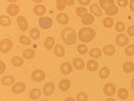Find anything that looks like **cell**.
Masks as SVG:
<instances>
[{"label": "cell", "mask_w": 134, "mask_h": 101, "mask_svg": "<svg viewBox=\"0 0 134 101\" xmlns=\"http://www.w3.org/2000/svg\"><path fill=\"white\" fill-rule=\"evenodd\" d=\"M95 37H96V31L90 27L81 28L78 31V38L83 43H88L92 41Z\"/></svg>", "instance_id": "cell-1"}, {"label": "cell", "mask_w": 134, "mask_h": 101, "mask_svg": "<svg viewBox=\"0 0 134 101\" xmlns=\"http://www.w3.org/2000/svg\"><path fill=\"white\" fill-rule=\"evenodd\" d=\"M63 41L68 46L75 44L77 40V33L72 28H65L62 31L61 33Z\"/></svg>", "instance_id": "cell-2"}, {"label": "cell", "mask_w": 134, "mask_h": 101, "mask_svg": "<svg viewBox=\"0 0 134 101\" xmlns=\"http://www.w3.org/2000/svg\"><path fill=\"white\" fill-rule=\"evenodd\" d=\"M13 46H14V43L9 38H4V40H2L1 42H0V50H1V53L3 54L8 53L13 48Z\"/></svg>", "instance_id": "cell-3"}, {"label": "cell", "mask_w": 134, "mask_h": 101, "mask_svg": "<svg viewBox=\"0 0 134 101\" xmlns=\"http://www.w3.org/2000/svg\"><path fill=\"white\" fill-rule=\"evenodd\" d=\"M45 78H46V74L42 70H34L31 74V80L36 82H41L45 80Z\"/></svg>", "instance_id": "cell-4"}, {"label": "cell", "mask_w": 134, "mask_h": 101, "mask_svg": "<svg viewBox=\"0 0 134 101\" xmlns=\"http://www.w3.org/2000/svg\"><path fill=\"white\" fill-rule=\"evenodd\" d=\"M53 24V20L50 17H40L38 19V25L43 30H48Z\"/></svg>", "instance_id": "cell-5"}, {"label": "cell", "mask_w": 134, "mask_h": 101, "mask_svg": "<svg viewBox=\"0 0 134 101\" xmlns=\"http://www.w3.org/2000/svg\"><path fill=\"white\" fill-rule=\"evenodd\" d=\"M103 92H104V94H105V96H107V97H111V96L114 95L116 92L115 85L111 82L107 83L103 88Z\"/></svg>", "instance_id": "cell-6"}, {"label": "cell", "mask_w": 134, "mask_h": 101, "mask_svg": "<svg viewBox=\"0 0 134 101\" xmlns=\"http://www.w3.org/2000/svg\"><path fill=\"white\" fill-rule=\"evenodd\" d=\"M26 89V84L23 81H19L13 85L12 87V91L14 94H21L23 92H24Z\"/></svg>", "instance_id": "cell-7"}, {"label": "cell", "mask_w": 134, "mask_h": 101, "mask_svg": "<svg viewBox=\"0 0 134 101\" xmlns=\"http://www.w3.org/2000/svg\"><path fill=\"white\" fill-rule=\"evenodd\" d=\"M16 21H17V24H18L19 28L21 31H26L29 28V23H28L27 20L24 16L23 15H19L17 17L16 19Z\"/></svg>", "instance_id": "cell-8"}, {"label": "cell", "mask_w": 134, "mask_h": 101, "mask_svg": "<svg viewBox=\"0 0 134 101\" xmlns=\"http://www.w3.org/2000/svg\"><path fill=\"white\" fill-rule=\"evenodd\" d=\"M115 43L119 47H125L129 43V38L124 33H120L115 38Z\"/></svg>", "instance_id": "cell-9"}, {"label": "cell", "mask_w": 134, "mask_h": 101, "mask_svg": "<svg viewBox=\"0 0 134 101\" xmlns=\"http://www.w3.org/2000/svg\"><path fill=\"white\" fill-rule=\"evenodd\" d=\"M55 91V84L53 82H47L43 87V94L46 97L51 96Z\"/></svg>", "instance_id": "cell-10"}, {"label": "cell", "mask_w": 134, "mask_h": 101, "mask_svg": "<svg viewBox=\"0 0 134 101\" xmlns=\"http://www.w3.org/2000/svg\"><path fill=\"white\" fill-rule=\"evenodd\" d=\"M94 23V15L90 13H86L81 16V23L84 25H90Z\"/></svg>", "instance_id": "cell-11"}, {"label": "cell", "mask_w": 134, "mask_h": 101, "mask_svg": "<svg viewBox=\"0 0 134 101\" xmlns=\"http://www.w3.org/2000/svg\"><path fill=\"white\" fill-rule=\"evenodd\" d=\"M72 64H71L68 62H65V63H63L61 65H60V72H62L63 74H70L71 72H72Z\"/></svg>", "instance_id": "cell-12"}, {"label": "cell", "mask_w": 134, "mask_h": 101, "mask_svg": "<svg viewBox=\"0 0 134 101\" xmlns=\"http://www.w3.org/2000/svg\"><path fill=\"white\" fill-rule=\"evenodd\" d=\"M7 14L11 16H16L19 14V12H20V8L19 6L15 5V4H11L7 6Z\"/></svg>", "instance_id": "cell-13"}, {"label": "cell", "mask_w": 134, "mask_h": 101, "mask_svg": "<svg viewBox=\"0 0 134 101\" xmlns=\"http://www.w3.org/2000/svg\"><path fill=\"white\" fill-rule=\"evenodd\" d=\"M90 12L95 16L99 17L102 15V10H101V7L98 4H92V5L90 6Z\"/></svg>", "instance_id": "cell-14"}, {"label": "cell", "mask_w": 134, "mask_h": 101, "mask_svg": "<svg viewBox=\"0 0 134 101\" xmlns=\"http://www.w3.org/2000/svg\"><path fill=\"white\" fill-rule=\"evenodd\" d=\"M72 66L76 70L81 71V70H82L86 65H85V63H84L83 59L77 57V58H74L72 60Z\"/></svg>", "instance_id": "cell-15"}, {"label": "cell", "mask_w": 134, "mask_h": 101, "mask_svg": "<svg viewBox=\"0 0 134 101\" xmlns=\"http://www.w3.org/2000/svg\"><path fill=\"white\" fill-rule=\"evenodd\" d=\"M14 81H15V79L12 75H5L1 78V83L4 86H11L14 84Z\"/></svg>", "instance_id": "cell-16"}, {"label": "cell", "mask_w": 134, "mask_h": 101, "mask_svg": "<svg viewBox=\"0 0 134 101\" xmlns=\"http://www.w3.org/2000/svg\"><path fill=\"white\" fill-rule=\"evenodd\" d=\"M58 88L61 91H67L71 88V81L68 79H63L58 84Z\"/></svg>", "instance_id": "cell-17"}, {"label": "cell", "mask_w": 134, "mask_h": 101, "mask_svg": "<svg viewBox=\"0 0 134 101\" xmlns=\"http://www.w3.org/2000/svg\"><path fill=\"white\" fill-rule=\"evenodd\" d=\"M57 21L60 24L65 25L69 23V16L66 14H64V13H58L57 15Z\"/></svg>", "instance_id": "cell-18"}, {"label": "cell", "mask_w": 134, "mask_h": 101, "mask_svg": "<svg viewBox=\"0 0 134 101\" xmlns=\"http://www.w3.org/2000/svg\"><path fill=\"white\" fill-rule=\"evenodd\" d=\"M98 66H99L98 63L95 59L88 60L87 62V64H86V67H87V69L90 72H96L98 69Z\"/></svg>", "instance_id": "cell-19"}, {"label": "cell", "mask_w": 134, "mask_h": 101, "mask_svg": "<svg viewBox=\"0 0 134 101\" xmlns=\"http://www.w3.org/2000/svg\"><path fill=\"white\" fill-rule=\"evenodd\" d=\"M115 47L113 46V45H107L103 48V53L105 54L107 57H112L115 54Z\"/></svg>", "instance_id": "cell-20"}, {"label": "cell", "mask_w": 134, "mask_h": 101, "mask_svg": "<svg viewBox=\"0 0 134 101\" xmlns=\"http://www.w3.org/2000/svg\"><path fill=\"white\" fill-rule=\"evenodd\" d=\"M105 14H107V15L114 16V15H115V14L118 13L119 8H118V6L116 5L113 4V5H109L108 7H107V9H105Z\"/></svg>", "instance_id": "cell-21"}, {"label": "cell", "mask_w": 134, "mask_h": 101, "mask_svg": "<svg viewBox=\"0 0 134 101\" xmlns=\"http://www.w3.org/2000/svg\"><path fill=\"white\" fill-rule=\"evenodd\" d=\"M54 54H55L57 57H63L64 55V54H65L64 48L61 44L55 45V47L54 48Z\"/></svg>", "instance_id": "cell-22"}, {"label": "cell", "mask_w": 134, "mask_h": 101, "mask_svg": "<svg viewBox=\"0 0 134 101\" xmlns=\"http://www.w3.org/2000/svg\"><path fill=\"white\" fill-rule=\"evenodd\" d=\"M122 70L126 74H131L134 71V64L131 61H127L122 64Z\"/></svg>", "instance_id": "cell-23"}, {"label": "cell", "mask_w": 134, "mask_h": 101, "mask_svg": "<svg viewBox=\"0 0 134 101\" xmlns=\"http://www.w3.org/2000/svg\"><path fill=\"white\" fill-rule=\"evenodd\" d=\"M35 55H36L35 50H33V49H31V48L25 49V50H23V58H25V59H27V60L34 58V57H35Z\"/></svg>", "instance_id": "cell-24"}, {"label": "cell", "mask_w": 134, "mask_h": 101, "mask_svg": "<svg viewBox=\"0 0 134 101\" xmlns=\"http://www.w3.org/2000/svg\"><path fill=\"white\" fill-rule=\"evenodd\" d=\"M46 7H45L44 5H37L34 6V8H33V12H34V14H36V15H38V16H41L43 15V14L46 13Z\"/></svg>", "instance_id": "cell-25"}, {"label": "cell", "mask_w": 134, "mask_h": 101, "mask_svg": "<svg viewBox=\"0 0 134 101\" xmlns=\"http://www.w3.org/2000/svg\"><path fill=\"white\" fill-rule=\"evenodd\" d=\"M54 45H55V38L53 37H47L46 40H45L44 47L47 50H51V49L54 48Z\"/></svg>", "instance_id": "cell-26"}, {"label": "cell", "mask_w": 134, "mask_h": 101, "mask_svg": "<svg viewBox=\"0 0 134 101\" xmlns=\"http://www.w3.org/2000/svg\"><path fill=\"white\" fill-rule=\"evenodd\" d=\"M117 96L120 99H122V100H125L128 98L129 97V92L127 91L125 88H120V89L117 91Z\"/></svg>", "instance_id": "cell-27"}, {"label": "cell", "mask_w": 134, "mask_h": 101, "mask_svg": "<svg viewBox=\"0 0 134 101\" xmlns=\"http://www.w3.org/2000/svg\"><path fill=\"white\" fill-rule=\"evenodd\" d=\"M98 75L99 77H100L101 79H103V80H105V79L108 78L109 75H110V70L108 67H107V66H104L100 69L98 72Z\"/></svg>", "instance_id": "cell-28"}, {"label": "cell", "mask_w": 134, "mask_h": 101, "mask_svg": "<svg viewBox=\"0 0 134 101\" xmlns=\"http://www.w3.org/2000/svg\"><path fill=\"white\" fill-rule=\"evenodd\" d=\"M11 63H12V64L14 67H21L23 64V63H24V60H23V58H21V57H14L11 60Z\"/></svg>", "instance_id": "cell-29"}, {"label": "cell", "mask_w": 134, "mask_h": 101, "mask_svg": "<svg viewBox=\"0 0 134 101\" xmlns=\"http://www.w3.org/2000/svg\"><path fill=\"white\" fill-rule=\"evenodd\" d=\"M102 55V51L100 50L98 48H91L90 51V55L92 57V58H98V57H101Z\"/></svg>", "instance_id": "cell-30"}, {"label": "cell", "mask_w": 134, "mask_h": 101, "mask_svg": "<svg viewBox=\"0 0 134 101\" xmlns=\"http://www.w3.org/2000/svg\"><path fill=\"white\" fill-rule=\"evenodd\" d=\"M30 37H31L33 40H38L40 37V30H38L37 28H32L30 30Z\"/></svg>", "instance_id": "cell-31"}, {"label": "cell", "mask_w": 134, "mask_h": 101, "mask_svg": "<svg viewBox=\"0 0 134 101\" xmlns=\"http://www.w3.org/2000/svg\"><path fill=\"white\" fill-rule=\"evenodd\" d=\"M41 96V91L40 89H32L30 92V98L31 99H38Z\"/></svg>", "instance_id": "cell-32"}, {"label": "cell", "mask_w": 134, "mask_h": 101, "mask_svg": "<svg viewBox=\"0 0 134 101\" xmlns=\"http://www.w3.org/2000/svg\"><path fill=\"white\" fill-rule=\"evenodd\" d=\"M114 19L111 16L107 17V18H105L103 20V25L105 28H112L114 26Z\"/></svg>", "instance_id": "cell-33"}, {"label": "cell", "mask_w": 134, "mask_h": 101, "mask_svg": "<svg viewBox=\"0 0 134 101\" xmlns=\"http://www.w3.org/2000/svg\"><path fill=\"white\" fill-rule=\"evenodd\" d=\"M114 4V0H99V6H100L102 9L105 10L107 7H108L109 5Z\"/></svg>", "instance_id": "cell-34"}, {"label": "cell", "mask_w": 134, "mask_h": 101, "mask_svg": "<svg viewBox=\"0 0 134 101\" xmlns=\"http://www.w3.org/2000/svg\"><path fill=\"white\" fill-rule=\"evenodd\" d=\"M0 23L3 27H6L11 24V19L9 16L7 15H1L0 18Z\"/></svg>", "instance_id": "cell-35"}, {"label": "cell", "mask_w": 134, "mask_h": 101, "mask_svg": "<svg viewBox=\"0 0 134 101\" xmlns=\"http://www.w3.org/2000/svg\"><path fill=\"white\" fill-rule=\"evenodd\" d=\"M114 28H115L116 31L119 32V33H122V31H125V24L122 23V21H118V23H115Z\"/></svg>", "instance_id": "cell-36"}, {"label": "cell", "mask_w": 134, "mask_h": 101, "mask_svg": "<svg viewBox=\"0 0 134 101\" xmlns=\"http://www.w3.org/2000/svg\"><path fill=\"white\" fill-rule=\"evenodd\" d=\"M19 41H20L21 44H23V45H31V38H30L29 37H27V36H25V35L20 36V38H19Z\"/></svg>", "instance_id": "cell-37"}, {"label": "cell", "mask_w": 134, "mask_h": 101, "mask_svg": "<svg viewBox=\"0 0 134 101\" xmlns=\"http://www.w3.org/2000/svg\"><path fill=\"white\" fill-rule=\"evenodd\" d=\"M75 13H76L77 16L81 18V16H82L84 14L88 13V9L84 7V6H79V7H77L76 9H75Z\"/></svg>", "instance_id": "cell-38"}, {"label": "cell", "mask_w": 134, "mask_h": 101, "mask_svg": "<svg viewBox=\"0 0 134 101\" xmlns=\"http://www.w3.org/2000/svg\"><path fill=\"white\" fill-rule=\"evenodd\" d=\"M78 53L81 54V55H85L88 53V47L85 44H80L77 48Z\"/></svg>", "instance_id": "cell-39"}, {"label": "cell", "mask_w": 134, "mask_h": 101, "mask_svg": "<svg viewBox=\"0 0 134 101\" xmlns=\"http://www.w3.org/2000/svg\"><path fill=\"white\" fill-rule=\"evenodd\" d=\"M66 0H57V9L63 11L66 6Z\"/></svg>", "instance_id": "cell-40"}, {"label": "cell", "mask_w": 134, "mask_h": 101, "mask_svg": "<svg viewBox=\"0 0 134 101\" xmlns=\"http://www.w3.org/2000/svg\"><path fill=\"white\" fill-rule=\"evenodd\" d=\"M124 53L129 57H132L134 55V45H129L124 49Z\"/></svg>", "instance_id": "cell-41"}, {"label": "cell", "mask_w": 134, "mask_h": 101, "mask_svg": "<svg viewBox=\"0 0 134 101\" xmlns=\"http://www.w3.org/2000/svg\"><path fill=\"white\" fill-rule=\"evenodd\" d=\"M76 99L78 101H87L88 100V94L86 92H80L77 94Z\"/></svg>", "instance_id": "cell-42"}, {"label": "cell", "mask_w": 134, "mask_h": 101, "mask_svg": "<svg viewBox=\"0 0 134 101\" xmlns=\"http://www.w3.org/2000/svg\"><path fill=\"white\" fill-rule=\"evenodd\" d=\"M126 31L128 36H130V37H134V25H131V26L128 27Z\"/></svg>", "instance_id": "cell-43"}, {"label": "cell", "mask_w": 134, "mask_h": 101, "mask_svg": "<svg viewBox=\"0 0 134 101\" xmlns=\"http://www.w3.org/2000/svg\"><path fill=\"white\" fill-rule=\"evenodd\" d=\"M117 5L120 7H126L128 5V0H117Z\"/></svg>", "instance_id": "cell-44"}, {"label": "cell", "mask_w": 134, "mask_h": 101, "mask_svg": "<svg viewBox=\"0 0 134 101\" xmlns=\"http://www.w3.org/2000/svg\"><path fill=\"white\" fill-rule=\"evenodd\" d=\"M6 69V65L5 64V62L4 61H1L0 62V74H4V72L5 71Z\"/></svg>", "instance_id": "cell-45"}, {"label": "cell", "mask_w": 134, "mask_h": 101, "mask_svg": "<svg viewBox=\"0 0 134 101\" xmlns=\"http://www.w3.org/2000/svg\"><path fill=\"white\" fill-rule=\"evenodd\" d=\"M79 3L80 5H81L82 6L88 5L90 4V0H79Z\"/></svg>", "instance_id": "cell-46"}, {"label": "cell", "mask_w": 134, "mask_h": 101, "mask_svg": "<svg viewBox=\"0 0 134 101\" xmlns=\"http://www.w3.org/2000/svg\"><path fill=\"white\" fill-rule=\"evenodd\" d=\"M130 9H131V11H132V12H134V0H130Z\"/></svg>", "instance_id": "cell-47"}, {"label": "cell", "mask_w": 134, "mask_h": 101, "mask_svg": "<svg viewBox=\"0 0 134 101\" xmlns=\"http://www.w3.org/2000/svg\"><path fill=\"white\" fill-rule=\"evenodd\" d=\"M74 4V0H66V5L67 6H71Z\"/></svg>", "instance_id": "cell-48"}, {"label": "cell", "mask_w": 134, "mask_h": 101, "mask_svg": "<svg viewBox=\"0 0 134 101\" xmlns=\"http://www.w3.org/2000/svg\"><path fill=\"white\" fill-rule=\"evenodd\" d=\"M74 100H75V98H72V97H69V98H65V101H74Z\"/></svg>", "instance_id": "cell-49"}, {"label": "cell", "mask_w": 134, "mask_h": 101, "mask_svg": "<svg viewBox=\"0 0 134 101\" xmlns=\"http://www.w3.org/2000/svg\"><path fill=\"white\" fill-rule=\"evenodd\" d=\"M131 88H132V89L134 91V78L131 79Z\"/></svg>", "instance_id": "cell-50"}, {"label": "cell", "mask_w": 134, "mask_h": 101, "mask_svg": "<svg viewBox=\"0 0 134 101\" xmlns=\"http://www.w3.org/2000/svg\"><path fill=\"white\" fill-rule=\"evenodd\" d=\"M32 1L34 2V3H37V4H40L41 3V2L43 1V0H32Z\"/></svg>", "instance_id": "cell-51"}, {"label": "cell", "mask_w": 134, "mask_h": 101, "mask_svg": "<svg viewBox=\"0 0 134 101\" xmlns=\"http://www.w3.org/2000/svg\"><path fill=\"white\" fill-rule=\"evenodd\" d=\"M7 1H9L10 3H15V2H17L18 0H7Z\"/></svg>", "instance_id": "cell-52"}, {"label": "cell", "mask_w": 134, "mask_h": 101, "mask_svg": "<svg viewBox=\"0 0 134 101\" xmlns=\"http://www.w3.org/2000/svg\"><path fill=\"white\" fill-rule=\"evenodd\" d=\"M107 101H114V98H107Z\"/></svg>", "instance_id": "cell-53"}]
</instances>
